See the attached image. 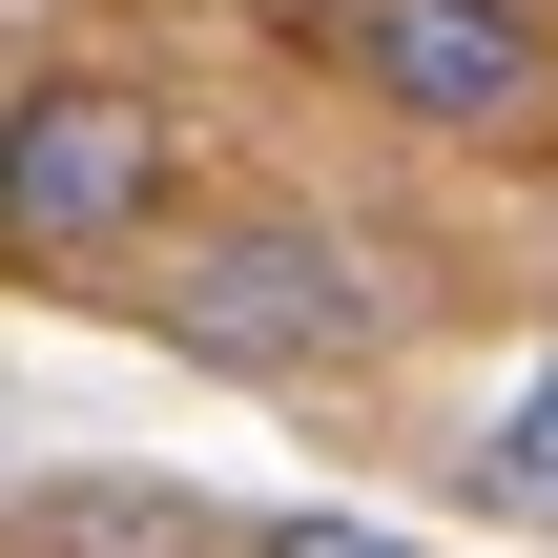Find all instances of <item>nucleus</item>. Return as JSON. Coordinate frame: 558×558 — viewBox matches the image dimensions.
Wrapping results in <instances>:
<instances>
[{"mask_svg": "<svg viewBox=\"0 0 558 558\" xmlns=\"http://www.w3.org/2000/svg\"><path fill=\"white\" fill-rule=\"evenodd\" d=\"M228 558H435V538H373V518H248Z\"/></svg>", "mask_w": 558, "mask_h": 558, "instance_id": "obj_6", "label": "nucleus"}, {"mask_svg": "<svg viewBox=\"0 0 558 558\" xmlns=\"http://www.w3.org/2000/svg\"><path fill=\"white\" fill-rule=\"evenodd\" d=\"M352 62L414 145H538V83H558L538 0H352Z\"/></svg>", "mask_w": 558, "mask_h": 558, "instance_id": "obj_3", "label": "nucleus"}, {"mask_svg": "<svg viewBox=\"0 0 558 558\" xmlns=\"http://www.w3.org/2000/svg\"><path fill=\"white\" fill-rule=\"evenodd\" d=\"M166 166H186V124H166L145 83L41 62V83L0 104V248H21V269H104V248H145V228H166Z\"/></svg>", "mask_w": 558, "mask_h": 558, "instance_id": "obj_2", "label": "nucleus"}, {"mask_svg": "<svg viewBox=\"0 0 558 558\" xmlns=\"http://www.w3.org/2000/svg\"><path fill=\"white\" fill-rule=\"evenodd\" d=\"M145 331H166L186 373H228V393H311V373L373 352V248H352L331 207H207V228H166Z\"/></svg>", "mask_w": 558, "mask_h": 558, "instance_id": "obj_1", "label": "nucleus"}, {"mask_svg": "<svg viewBox=\"0 0 558 558\" xmlns=\"http://www.w3.org/2000/svg\"><path fill=\"white\" fill-rule=\"evenodd\" d=\"M456 497H476L497 538H538V497H558V373H518V393L476 414V456H456Z\"/></svg>", "mask_w": 558, "mask_h": 558, "instance_id": "obj_5", "label": "nucleus"}, {"mask_svg": "<svg viewBox=\"0 0 558 558\" xmlns=\"http://www.w3.org/2000/svg\"><path fill=\"white\" fill-rule=\"evenodd\" d=\"M0 558H228V518L186 476H21L0 497Z\"/></svg>", "mask_w": 558, "mask_h": 558, "instance_id": "obj_4", "label": "nucleus"}]
</instances>
